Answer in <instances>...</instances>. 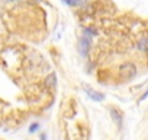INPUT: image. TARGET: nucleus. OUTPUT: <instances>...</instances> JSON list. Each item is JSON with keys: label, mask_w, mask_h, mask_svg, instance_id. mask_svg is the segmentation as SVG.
Here are the masks:
<instances>
[{"label": "nucleus", "mask_w": 148, "mask_h": 140, "mask_svg": "<svg viewBox=\"0 0 148 140\" xmlns=\"http://www.w3.org/2000/svg\"><path fill=\"white\" fill-rule=\"evenodd\" d=\"M90 47H92V38L87 37V35H82L80 42H79V51H80V54L83 57H87L89 55Z\"/></svg>", "instance_id": "obj_2"}, {"label": "nucleus", "mask_w": 148, "mask_h": 140, "mask_svg": "<svg viewBox=\"0 0 148 140\" xmlns=\"http://www.w3.org/2000/svg\"><path fill=\"white\" fill-rule=\"evenodd\" d=\"M138 48L139 50H148V38H142L138 42Z\"/></svg>", "instance_id": "obj_8"}, {"label": "nucleus", "mask_w": 148, "mask_h": 140, "mask_svg": "<svg viewBox=\"0 0 148 140\" xmlns=\"http://www.w3.org/2000/svg\"><path fill=\"white\" fill-rule=\"evenodd\" d=\"M83 35H87V37H90V38H93L95 35H97V31L95 29V28H84L83 29Z\"/></svg>", "instance_id": "obj_6"}, {"label": "nucleus", "mask_w": 148, "mask_h": 140, "mask_svg": "<svg viewBox=\"0 0 148 140\" xmlns=\"http://www.w3.org/2000/svg\"><path fill=\"white\" fill-rule=\"evenodd\" d=\"M135 75H136V67H135L134 63H123L119 67V76L122 79H125V80L132 79Z\"/></svg>", "instance_id": "obj_1"}, {"label": "nucleus", "mask_w": 148, "mask_h": 140, "mask_svg": "<svg viewBox=\"0 0 148 140\" xmlns=\"http://www.w3.org/2000/svg\"><path fill=\"white\" fill-rule=\"evenodd\" d=\"M39 127H41V124H39V123H32V124L29 125V130H28V131L32 134V133L38 131V130H39Z\"/></svg>", "instance_id": "obj_9"}, {"label": "nucleus", "mask_w": 148, "mask_h": 140, "mask_svg": "<svg viewBox=\"0 0 148 140\" xmlns=\"http://www.w3.org/2000/svg\"><path fill=\"white\" fill-rule=\"evenodd\" d=\"M45 83L48 85V86H51V88H54L55 86V75L54 73H51L48 78H47V80H45Z\"/></svg>", "instance_id": "obj_7"}, {"label": "nucleus", "mask_w": 148, "mask_h": 140, "mask_svg": "<svg viewBox=\"0 0 148 140\" xmlns=\"http://www.w3.org/2000/svg\"><path fill=\"white\" fill-rule=\"evenodd\" d=\"M110 115H112V120L116 123L118 128H122V124H123V117H122V112L116 108H112L110 110Z\"/></svg>", "instance_id": "obj_4"}, {"label": "nucleus", "mask_w": 148, "mask_h": 140, "mask_svg": "<svg viewBox=\"0 0 148 140\" xmlns=\"http://www.w3.org/2000/svg\"><path fill=\"white\" fill-rule=\"evenodd\" d=\"M61 2L70 8H82L84 6L86 3H89L90 0H61Z\"/></svg>", "instance_id": "obj_5"}, {"label": "nucleus", "mask_w": 148, "mask_h": 140, "mask_svg": "<svg viewBox=\"0 0 148 140\" xmlns=\"http://www.w3.org/2000/svg\"><path fill=\"white\" fill-rule=\"evenodd\" d=\"M147 98H148V89H147V91L144 92V95L139 98V102H141V101H144V99H147Z\"/></svg>", "instance_id": "obj_10"}, {"label": "nucleus", "mask_w": 148, "mask_h": 140, "mask_svg": "<svg viewBox=\"0 0 148 140\" xmlns=\"http://www.w3.org/2000/svg\"><path fill=\"white\" fill-rule=\"evenodd\" d=\"M8 2H10V3H18V2H22V0H8Z\"/></svg>", "instance_id": "obj_12"}, {"label": "nucleus", "mask_w": 148, "mask_h": 140, "mask_svg": "<svg viewBox=\"0 0 148 140\" xmlns=\"http://www.w3.org/2000/svg\"><path fill=\"white\" fill-rule=\"evenodd\" d=\"M83 89H84V92L87 94V96H89L90 99H93L95 102H102V101H105V95H103V94H100V92H97V91H95V89H92V88H89V86H84Z\"/></svg>", "instance_id": "obj_3"}, {"label": "nucleus", "mask_w": 148, "mask_h": 140, "mask_svg": "<svg viewBox=\"0 0 148 140\" xmlns=\"http://www.w3.org/2000/svg\"><path fill=\"white\" fill-rule=\"evenodd\" d=\"M39 140H47V133H42L41 137H39Z\"/></svg>", "instance_id": "obj_11"}]
</instances>
